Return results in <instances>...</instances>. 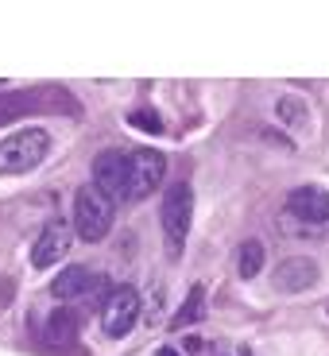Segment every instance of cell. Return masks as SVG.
<instances>
[{"instance_id": "2e32d148", "label": "cell", "mask_w": 329, "mask_h": 356, "mask_svg": "<svg viewBox=\"0 0 329 356\" xmlns=\"http://www.w3.org/2000/svg\"><path fill=\"white\" fill-rule=\"evenodd\" d=\"M128 124H132V128H140V132H152V136H159V132H163L159 113H152V108H136V113L128 116Z\"/></svg>"}, {"instance_id": "52a82bcc", "label": "cell", "mask_w": 329, "mask_h": 356, "mask_svg": "<svg viewBox=\"0 0 329 356\" xmlns=\"http://www.w3.org/2000/svg\"><path fill=\"white\" fill-rule=\"evenodd\" d=\"M70 225L63 221V217H54V221H47L43 225V232H39V241H35V248H31V264L35 267H54L58 259L70 252Z\"/></svg>"}, {"instance_id": "7c38bea8", "label": "cell", "mask_w": 329, "mask_h": 356, "mask_svg": "<svg viewBox=\"0 0 329 356\" xmlns=\"http://www.w3.org/2000/svg\"><path fill=\"white\" fill-rule=\"evenodd\" d=\"M205 318V291L202 286H190V294H186V302L178 306V314L170 318V330H186V325H194V321H202Z\"/></svg>"}, {"instance_id": "277c9868", "label": "cell", "mask_w": 329, "mask_h": 356, "mask_svg": "<svg viewBox=\"0 0 329 356\" xmlns=\"http://www.w3.org/2000/svg\"><path fill=\"white\" fill-rule=\"evenodd\" d=\"M136 318H140V291L128 283L113 286V294L105 298V306H101V325H105V333L113 341L128 337L136 325Z\"/></svg>"}, {"instance_id": "30bf717a", "label": "cell", "mask_w": 329, "mask_h": 356, "mask_svg": "<svg viewBox=\"0 0 329 356\" xmlns=\"http://www.w3.org/2000/svg\"><path fill=\"white\" fill-rule=\"evenodd\" d=\"M97 283H101L97 271H89V267L74 264V267H66V271H58V275H54L51 294L58 298V302H74V298H81V302H86Z\"/></svg>"}, {"instance_id": "8fae6325", "label": "cell", "mask_w": 329, "mask_h": 356, "mask_svg": "<svg viewBox=\"0 0 329 356\" xmlns=\"http://www.w3.org/2000/svg\"><path fill=\"white\" fill-rule=\"evenodd\" d=\"M78 330H81V314L74 310V306H58V310L47 318V345H51L54 353H63V348H70L74 341H78Z\"/></svg>"}, {"instance_id": "9c48e42d", "label": "cell", "mask_w": 329, "mask_h": 356, "mask_svg": "<svg viewBox=\"0 0 329 356\" xmlns=\"http://www.w3.org/2000/svg\"><path fill=\"white\" fill-rule=\"evenodd\" d=\"M287 213L306 225H326L329 221V190L321 186H298L287 194Z\"/></svg>"}, {"instance_id": "e0dca14e", "label": "cell", "mask_w": 329, "mask_h": 356, "mask_svg": "<svg viewBox=\"0 0 329 356\" xmlns=\"http://www.w3.org/2000/svg\"><path fill=\"white\" fill-rule=\"evenodd\" d=\"M159 356H178V353H175V348H159Z\"/></svg>"}, {"instance_id": "5b68a950", "label": "cell", "mask_w": 329, "mask_h": 356, "mask_svg": "<svg viewBox=\"0 0 329 356\" xmlns=\"http://www.w3.org/2000/svg\"><path fill=\"white\" fill-rule=\"evenodd\" d=\"M93 182L113 202H128V186H132V163H128V155L125 152H101L93 159Z\"/></svg>"}, {"instance_id": "7a4b0ae2", "label": "cell", "mask_w": 329, "mask_h": 356, "mask_svg": "<svg viewBox=\"0 0 329 356\" xmlns=\"http://www.w3.org/2000/svg\"><path fill=\"white\" fill-rule=\"evenodd\" d=\"M51 152V136L43 128H19L16 136L0 140V175H24L35 170Z\"/></svg>"}, {"instance_id": "6da1fadb", "label": "cell", "mask_w": 329, "mask_h": 356, "mask_svg": "<svg viewBox=\"0 0 329 356\" xmlns=\"http://www.w3.org/2000/svg\"><path fill=\"white\" fill-rule=\"evenodd\" d=\"M109 229H113V197L97 182L78 186V194H74V232L86 244H97L109 236Z\"/></svg>"}, {"instance_id": "5bb4252c", "label": "cell", "mask_w": 329, "mask_h": 356, "mask_svg": "<svg viewBox=\"0 0 329 356\" xmlns=\"http://www.w3.org/2000/svg\"><path fill=\"white\" fill-rule=\"evenodd\" d=\"M35 105H43V93H0V124L24 116L27 108H35Z\"/></svg>"}, {"instance_id": "3957f363", "label": "cell", "mask_w": 329, "mask_h": 356, "mask_svg": "<svg viewBox=\"0 0 329 356\" xmlns=\"http://www.w3.org/2000/svg\"><path fill=\"white\" fill-rule=\"evenodd\" d=\"M190 217H194V194L186 182H175L163 197V236H167V256L178 259L186 248V232H190Z\"/></svg>"}, {"instance_id": "ba28073f", "label": "cell", "mask_w": 329, "mask_h": 356, "mask_svg": "<svg viewBox=\"0 0 329 356\" xmlns=\"http://www.w3.org/2000/svg\"><path fill=\"white\" fill-rule=\"evenodd\" d=\"M318 264H314L310 256H291V259H283V264L275 267V275H271V283H275V291H283V294H303V291H310L314 283H318Z\"/></svg>"}, {"instance_id": "8992f818", "label": "cell", "mask_w": 329, "mask_h": 356, "mask_svg": "<svg viewBox=\"0 0 329 356\" xmlns=\"http://www.w3.org/2000/svg\"><path fill=\"white\" fill-rule=\"evenodd\" d=\"M128 163H132V186H128V202H143L147 194H155L163 182V175H167V159H163L159 152H152V147H140V152L128 155Z\"/></svg>"}, {"instance_id": "ac0fdd59", "label": "cell", "mask_w": 329, "mask_h": 356, "mask_svg": "<svg viewBox=\"0 0 329 356\" xmlns=\"http://www.w3.org/2000/svg\"><path fill=\"white\" fill-rule=\"evenodd\" d=\"M241 356H252V348H241Z\"/></svg>"}, {"instance_id": "9a60e30c", "label": "cell", "mask_w": 329, "mask_h": 356, "mask_svg": "<svg viewBox=\"0 0 329 356\" xmlns=\"http://www.w3.org/2000/svg\"><path fill=\"white\" fill-rule=\"evenodd\" d=\"M275 116L283 120L287 128H298V124H306V101H303V97H279V105H275Z\"/></svg>"}, {"instance_id": "4fadbf2b", "label": "cell", "mask_w": 329, "mask_h": 356, "mask_svg": "<svg viewBox=\"0 0 329 356\" xmlns=\"http://www.w3.org/2000/svg\"><path fill=\"white\" fill-rule=\"evenodd\" d=\"M264 241H244L241 252H236V275L241 279H256L264 271Z\"/></svg>"}]
</instances>
